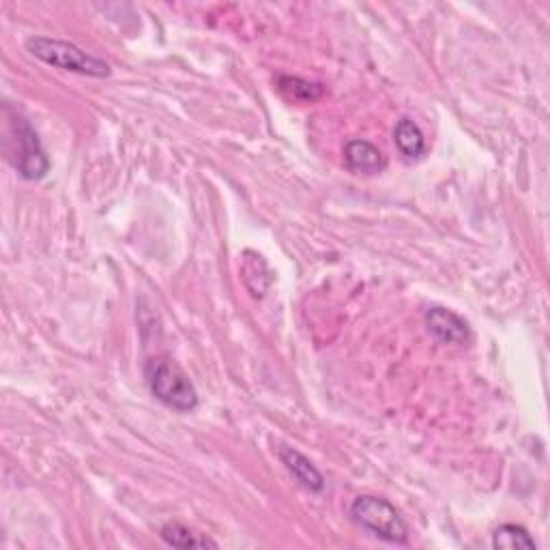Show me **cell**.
Returning <instances> with one entry per match:
<instances>
[{
    "instance_id": "8",
    "label": "cell",
    "mask_w": 550,
    "mask_h": 550,
    "mask_svg": "<svg viewBox=\"0 0 550 550\" xmlns=\"http://www.w3.org/2000/svg\"><path fill=\"white\" fill-rule=\"evenodd\" d=\"M394 142H396V149L400 151V155L404 159H409V162H415V159L424 157V153L428 149L426 147L424 132L409 117H402L396 123V127H394Z\"/></svg>"
},
{
    "instance_id": "10",
    "label": "cell",
    "mask_w": 550,
    "mask_h": 550,
    "mask_svg": "<svg viewBox=\"0 0 550 550\" xmlns=\"http://www.w3.org/2000/svg\"><path fill=\"white\" fill-rule=\"evenodd\" d=\"M492 546L499 550H535L538 544L531 538V533L520 525H501L492 533Z\"/></svg>"
},
{
    "instance_id": "11",
    "label": "cell",
    "mask_w": 550,
    "mask_h": 550,
    "mask_svg": "<svg viewBox=\"0 0 550 550\" xmlns=\"http://www.w3.org/2000/svg\"><path fill=\"white\" fill-rule=\"evenodd\" d=\"M278 89L280 93L291 99V101H299V104H312L318 97L323 95L321 84H314L310 80H303L297 76H278Z\"/></svg>"
},
{
    "instance_id": "4",
    "label": "cell",
    "mask_w": 550,
    "mask_h": 550,
    "mask_svg": "<svg viewBox=\"0 0 550 550\" xmlns=\"http://www.w3.org/2000/svg\"><path fill=\"white\" fill-rule=\"evenodd\" d=\"M351 518L361 529L374 535L376 540L396 546L409 544V525L404 523V518L394 505L383 497L359 495L351 503Z\"/></svg>"
},
{
    "instance_id": "5",
    "label": "cell",
    "mask_w": 550,
    "mask_h": 550,
    "mask_svg": "<svg viewBox=\"0 0 550 550\" xmlns=\"http://www.w3.org/2000/svg\"><path fill=\"white\" fill-rule=\"evenodd\" d=\"M424 323L428 334L441 344H465L471 338V329L465 318L441 306L428 308Z\"/></svg>"
},
{
    "instance_id": "9",
    "label": "cell",
    "mask_w": 550,
    "mask_h": 550,
    "mask_svg": "<svg viewBox=\"0 0 550 550\" xmlns=\"http://www.w3.org/2000/svg\"><path fill=\"white\" fill-rule=\"evenodd\" d=\"M159 535H162V540L172 548H217L220 546L215 540L207 538V535L187 529L181 523L164 525L162 531H159Z\"/></svg>"
},
{
    "instance_id": "7",
    "label": "cell",
    "mask_w": 550,
    "mask_h": 550,
    "mask_svg": "<svg viewBox=\"0 0 550 550\" xmlns=\"http://www.w3.org/2000/svg\"><path fill=\"white\" fill-rule=\"evenodd\" d=\"M344 164L351 172H357V175H376V172L385 170L387 159L376 144L355 138L346 142Z\"/></svg>"
},
{
    "instance_id": "1",
    "label": "cell",
    "mask_w": 550,
    "mask_h": 550,
    "mask_svg": "<svg viewBox=\"0 0 550 550\" xmlns=\"http://www.w3.org/2000/svg\"><path fill=\"white\" fill-rule=\"evenodd\" d=\"M5 119L11 136L7 138V153L13 168L26 181H39L46 177L50 170V159L43 151L33 125L9 104H5Z\"/></svg>"
},
{
    "instance_id": "2",
    "label": "cell",
    "mask_w": 550,
    "mask_h": 550,
    "mask_svg": "<svg viewBox=\"0 0 550 550\" xmlns=\"http://www.w3.org/2000/svg\"><path fill=\"white\" fill-rule=\"evenodd\" d=\"M26 50L41 63L63 71H71V74L89 78H108L112 74V67L108 61L99 59V56L86 52L80 46H76V43L65 39L35 35L26 39Z\"/></svg>"
},
{
    "instance_id": "3",
    "label": "cell",
    "mask_w": 550,
    "mask_h": 550,
    "mask_svg": "<svg viewBox=\"0 0 550 550\" xmlns=\"http://www.w3.org/2000/svg\"><path fill=\"white\" fill-rule=\"evenodd\" d=\"M144 379H147L151 394L164 407L177 413H190L198 407V392L194 383L172 359H149L147 366H144Z\"/></svg>"
},
{
    "instance_id": "6",
    "label": "cell",
    "mask_w": 550,
    "mask_h": 550,
    "mask_svg": "<svg viewBox=\"0 0 550 550\" xmlns=\"http://www.w3.org/2000/svg\"><path fill=\"white\" fill-rule=\"evenodd\" d=\"M278 458L282 460L284 469L293 475V480L310 492H323L325 490V477L323 473L314 467V462L301 454L295 447L278 445Z\"/></svg>"
}]
</instances>
